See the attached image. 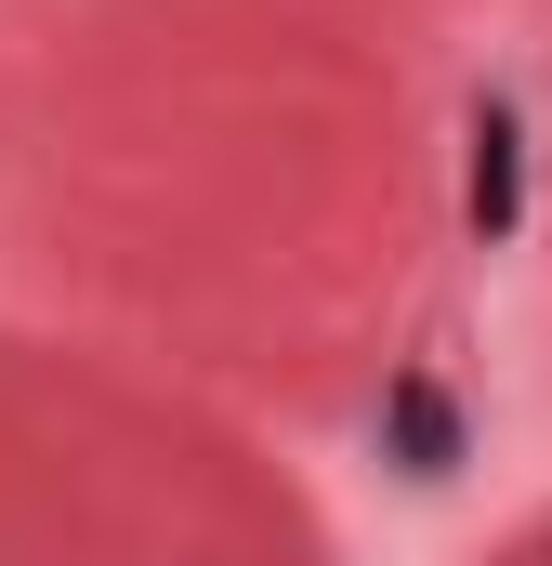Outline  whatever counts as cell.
<instances>
[{
  "label": "cell",
  "mask_w": 552,
  "mask_h": 566,
  "mask_svg": "<svg viewBox=\"0 0 552 566\" xmlns=\"http://www.w3.org/2000/svg\"><path fill=\"white\" fill-rule=\"evenodd\" d=\"M474 238H513L527 224V171H513V106H474Z\"/></svg>",
  "instance_id": "cell-1"
},
{
  "label": "cell",
  "mask_w": 552,
  "mask_h": 566,
  "mask_svg": "<svg viewBox=\"0 0 552 566\" xmlns=\"http://www.w3.org/2000/svg\"><path fill=\"white\" fill-rule=\"evenodd\" d=\"M395 448H408L421 474H447V448H460V422H447V396H434V382H395Z\"/></svg>",
  "instance_id": "cell-2"
}]
</instances>
